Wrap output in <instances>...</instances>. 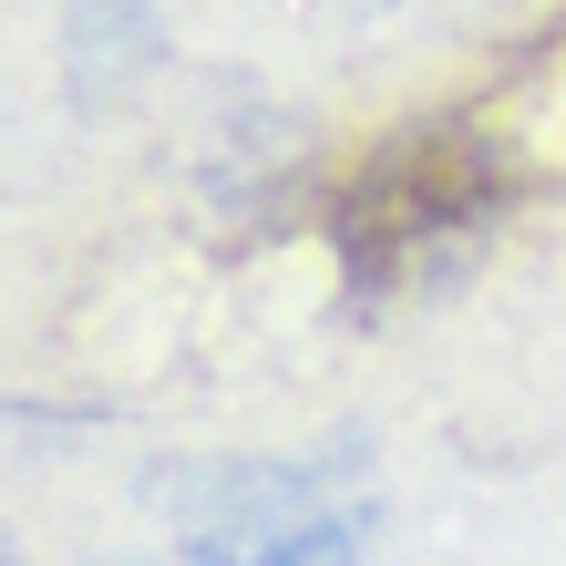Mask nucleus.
Returning a JSON list of instances; mask_svg holds the SVG:
<instances>
[{"mask_svg": "<svg viewBox=\"0 0 566 566\" xmlns=\"http://www.w3.org/2000/svg\"><path fill=\"white\" fill-rule=\"evenodd\" d=\"M494 196H505L494 155H474L463 135H443V124H432V135H402L391 155L360 165V186L340 196L350 279H412V269H432L443 248H463L494 217Z\"/></svg>", "mask_w": 566, "mask_h": 566, "instance_id": "nucleus-1", "label": "nucleus"}]
</instances>
